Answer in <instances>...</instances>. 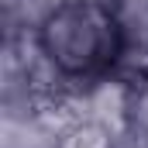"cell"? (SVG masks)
I'll use <instances>...</instances> for the list:
<instances>
[{"label":"cell","instance_id":"cell-1","mask_svg":"<svg viewBox=\"0 0 148 148\" xmlns=\"http://www.w3.org/2000/svg\"><path fill=\"white\" fill-rule=\"evenodd\" d=\"M45 45L55 62H62L73 73H93L107 66L117 48V28L110 14H103L97 3H73L62 7L48 28H45Z\"/></svg>","mask_w":148,"mask_h":148}]
</instances>
